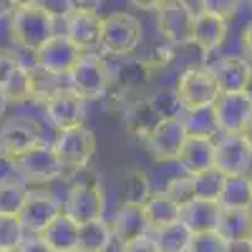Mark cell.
<instances>
[{"instance_id": "cell-1", "label": "cell", "mask_w": 252, "mask_h": 252, "mask_svg": "<svg viewBox=\"0 0 252 252\" xmlns=\"http://www.w3.org/2000/svg\"><path fill=\"white\" fill-rule=\"evenodd\" d=\"M58 33V18L53 15L48 3H13L10 13V35L20 51L35 53L40 46Z\"/></svg>"}, {"instance_id": "cell-2", "label": "cell", "mask_w": 252, "mask_h": 252, "mask_svg": "<svg viewBox=\"0 0 252 252\" xmlns=\"http://www.w3.org/2000/svg\"><path fill=\"white\" fill-rule=\"evenodd\" d=\"M141 43H144V26H141V20L134 13L114 10L109 15H103L98 48L106 56L131 58L139 51Z\"/></svg>"}, {"instance_id": "cell-3", "label": "cell", "mask_w": 252, "mask_h": 252, "mask_svg": "<svg viewBox=\"0 0 252 252\" xmlns=\"http://www.w3.org/2000/svg\"><path fill=\"white\" fill-rule=\"evenodd\" d=\"M177 101L182 111H192V109H212L217 98L222 96L220 83L215 78L212 66L199 63V66H189L179 73L177 86H174Z\"/></svg>"}, {"instance_id": "cell-4", "label": "cell", "mask_w": 252, "mask_h": 252, "mask_svg": "<svg viewBox=\"0 0 252 252\" xmlns=\"http://www.w3.org/2000/svg\"><path fill=\"white\" fill-rule=\"evenodd\" d=\"M66 83H68V89L76 96H81L83 101L89 103V101L103 98L109 94L111 68L98 53H83L81 61L73 66V71L68 73Z\"/></svg>"}, {"instance_id": "cell-5", "label": "cell", "mask_w": 252, "mask_h": 252, "mask_svg": "<svg viewBox=\"0 0 252 252\" xmlns=\"http://www.w3.org/2000/svg\"><path fill=\"white\" fill-rule=\"evenodd\" d=\"M194 18L197 10L184 0H164L157 3V31L172 48H184L192 46L194 35Z\"/></svg>"}, {"instance_id": "cell-6", "label": "cell", "mask_w": 252, "mask_h": 252, "mask_svg": "<svg viewBox=\"0 0 252 252\" xmlns=\"http://www.w3.org/2000/svg\"><path fill=\"white\" fill-rule=\"evenodd\" d=\"M53 152L58 157V161L63 164V169L71 172H81L91 164L94 154H96V134L89 126H78V129H66L58 131L53 139Z\"/></svg>"}, {"instance_id": "cell-7", "label": "cell", "mask_w": 252, "mask_h": 252, "mask_svg": "<svg viewBox=\"0 0 252 252\" xmlns=\"http://www.w3.org/2000/svg\"><path fill=\"white\" fill-rule=\"evenodd\" d=\"M103 212H106V194L98 182L91 179L71 184L66 199H63V215H68L81 227L94 220H103Z\"/></svg>"}, {"instance_id": "cell-8", "label": "cell", "mask_w": 252, "mask_h": 252, "mask_svg": "<svg viewBox=\"0 0 252 252\" xmlns=\"http://www.w3.org/2000/svg\"><path fill=\"white\" fill-rule=\"evenodd\" d=\"M215 169L222 177H250L252 144L242 134H220L215 139Z\"/></svg>"}, {"instance_id": "cell-9", "label": "cell", "mask_w": 252, "mask_h": 252, "mask_svg": "<svg viewBox=\"0 0 252 252\" xmlns=\"http://www.w3.org/2000/svg\"><path fill=\"white\" fill-rule=\"evenodd\" d=\"M46 141H43L40 124L28 116H13L0 124V152L13 159H20L23 154L38 149Z\"/></svg>"}, {"instance_id": "cell-10", "label": "cell", "mask_w": 252, "mask_h": 252, "mask_svg": "<svg viewBox=\"0 0 252 252\" xmlns=\"http://www.w3.org/2000/svg\"><path fill=\"white\" fill-rule=\"evenodd\" d=\"M18 161V179L23 182L28 189L31 187H46L56 179L63 177V164L58 161L56 152H53V146L51 144H43V146H38V149L23 154Z\"/></svg>"}, {"instance_id": "cell-11", "label": "cell", "mask_w": 252, "mask_h": 252, "mask_svg": "<svg viewBox=\"0 0 252 252\" xmlns=\"http://www.w3.org/2000/svg\"><path fill=\"white\" fill-rule=\"evenodd\" d=\"M81 56H83V51L58 31L46 46H40L33 53V66H38L40 71H46L56 78H68V73L81 61Z\"/></svg>"}, {"instance_id": "cell-12", "label": "cell", "mask_w": 252, "mask_h": 252, "mask_svg": "<svg viewBox=\"0 0 252 252\" xmlns=\"http://www.w3.org/2000/svg\"><path fill=\"white\" fill-rule=\"evenodd\" d=\"M101 26H103V15L98 10L86 5H71L61 33L68 40H73L83 53H91L101 43Z\"/></svg>"}, {"instance_id": "cell-13", "label": "cell", "mask_w": 252, "mask_h": 252, "mask_svg": "<svg viewBox=\"0 0 252 252\" xmlns=\"http://www.w3.org/2000/svg\"><path fill=\"white\" fill-rule=\"evenodd\" d=\"M187 141V131L179 116L174 119H161L154 129L144 136V149L149 152L154 161H177L182 146Z\"/></svg>"}, {"instance_id": "cell-14", "label": "cell", "mask_w": 252, "mask_h": 252, "mask_svg": "<svg viewBox=\"0 0 252 252\" xmlns=\"http://www.w3.org/2000/svg\"><path fill=\"white\" fill-rule=\"evenodd\" d=\"M58 215H63V202L53 192H48V189H28V199L20 209L18 220L26 227L28 235H40Z\"/></svg>"}, {"instance_id": "cell-15", "label": "cell", "mask_w": 252, "mask_h": 252, "mask_svg": "<svg viewBox=\"0 0 252 252\" xmlns=\"http://www.w3.org/2000/svg\"><path fill=\"white\" fill-rule=\"evenodd\" d=\"M86 106H89V103L83 101L81 96H76L68 86L61 89L58 94H53V96L43 103L48 121L56 126L58 131L86 126Z\"/></svg>"}, {"instance_id": "cell-16", "label": "cell", "mask_w": 252, "mask_h": 252, "mask_svg": "<svg viewBox=\"0 0 252 252\" xmlns=\"http://www.w3.org/2000/svg\"><path fill=\"white\" fill-rule=\"evenodd\" d=\"M212 109L222 134H242L252 119V101L247 94H222Z\"/></svg>"}, {"instance_id": "cell-17", "label": "cell", "mask_w": 252, "mask_h": 252, "mask_svg": "<svg viewBox=\"0 0 252 252\" xmlns=\"http://www.w3.org/2000/svg\"><path fill=\"white\" fill-rule=\"evenodd\" d=\"M229 33V20L212 15L207 10H197L194 18V35H192V46H197L204 56H212L215 51H220L227 40Z\"/></svg>"}, {"instance_id": "cell-18", "label": "cell", "mask_w": 252, "mask_h": 252, "mask_svg": "<svg viewBox=\"0 0 252 252\" xmlns=\"http://www.w3.org/2000/svg\"><path fill=\"white\" fill-rule=\"evenodd\" d=\"M212 71L222 94H245L252 73V63L245 56H222L217 63H212Z\"/></svg>"}, {"instance_id": "cell-19", "label": "cell", "mask_w": 252, "mask_h": 252, "mask_svg": "<svg viewBox=\"0 0 252 252\" xmlns=\"http://www.w3.org/2000/svg\"><path fill=\"white\" fill-rule=\"evenodd\" d=\"M177 164L184 174H192V177L215 169V141L187 136L182 152L177 157Z\"/></svg>"}, {"instance_id": "cell-20", "label": "cell", "mask_w": 252, "mask_h": 252, "mask_svg": "<svg viewBox=\"0 0 252 252\" xmlns=\"http://www.w3.org/2000/svg\"><path fill=\"white\" fill-rule=\"evenodd\" d=\"M141 217H144L146 229L154 235L159 229H166V227L182 222V207L164 192H154L152 199L141 207Z\"/></svg>"}, {"instance_id": "cell-21", "label": "cell", "mask_w": 252, "mask_h": 252, "mask_svg": "<svg viewBox=\"0 0 252 252\" xmlns=\"http://www.w3.org/2000/svg\"><path fill=\"white\" fill-rule=\"evenodd\" d=\"M220 215H222V207L217 202L192 199L182 207V224L192 235H209V232H217Z\"/></svg>"}, {"instance_id": "cell-22", "label": "cell", "mask_w": 252, "mask_h": 252, "mask_svg": "<svg viewBox=\"0 0 252 252\" xmlns=\"http://www.w3.org/2000/svg\"><path fill=\"white\" fill-rule=\"evenodd\" d=\"M38 237L43 240L53 252H76V247H78V224L68 215H58Z\"/></svg>"}, {"instance_id": "cell-23", "label": "cell", "mask_w": 252, "mask_h": 252, "mask_svg": "<svg viewBox=\"0 0 252 252\" xmlns=\"http://www.w3.org/2000/svg\"><path fill=\"white\" fill-rule=\"evenodd\" d=\"M116 242L114 237V227L111 222L103 220H94L78 227V247L76 252H109L111 245Z\"/></svg>"}, {"instance_id": "cell-24", "label": "cell", "mask_w": 252, "mask_h": 252, "mask_svg": "<svg viewBox=\"0 0 252 252\" xmlns=\"http://www.w3.org/2000/svg\"><path fill=\"white\" fill-rule=\"evenodd\" d=\"M217 237L222 242L252 240V209H222L217 222Z\"/></svg>"}, {"instance_id": "cell-25", "label": "cell", "mask_w": 252, "mask_h": 252, "mask_svg": "<svg viewBox=\"0 0 252 252\" xmlns=\"http://www.w3.org/2000/svg\"><path fill=\"white\" fill-rule=\"evenodd\" d=\"M152 194H154V187H152V179H149L146 172L129 169L121 177V204L141 209L146 202L152 199Z\"/></svg>"}, {"instance_id": "cell-26", "label": "cell", "mask_w": 252, "mask_h": 252, "mask_svg": "<svg viewBox=\"0 0 252 252\" xmlns=\"http://www.w3.org/2000/svg\"><path fill=\"white\" fill-rule=\"evenodd\" d=\"M182 124H184V131L187 136H194V139H209L215 141L222 131H220V124L215 116V109H192V111H182Z\"/></svg>"}, {"instance_id": "cell-27", "label": "cell", "mask_w": 252, "mask_h": 252, "mask_svg": "<svg viewBox=\"0 0 252 252\" xmlns=\"http://www.w3.org/2000/svg\"><path fill=\"white\" fill-rule=\"evenodd\" d=\"M111 227H114V237H116L119 245H124V242H129L134 237H141V235L149 232L146 224H144L141 209L139 207H126V204L119 207L116 217L111 220Z\"/></svg>"}, {"instance_id": "cell-28", "label": "cell", "mask_w": 252, "mask_h": 252, "mask_svg": "<svg viewBox=\"0 0 252 252\" xmlns=\"http://www.w3.org/2000/svg\"><path fill=\"white\" fill-rule=\"evenodd\" d=\"M222 209H252V184L250 177H224L222 194L217 202Z\"/></svg>"}, {"instance_id": "cell-29", "label": "cell", "mask_w": 252, "mask_h": 252, "mask_svg": "<svg viewBox=\"0 0 252 252\" xmlns=\"http://www.w3.org/2000/svg\"><path fill=\"white\" fill-rule=\"evenodd\" d=\"M154 242H157V250L159 252H187L189 245H192V232L182 224H172V227H166V229H159V232L152 235Z\"/></svg>"}, {"instance_id": "cell-30", "label": "cell", "mask_w": 252, "mask_h": 252, "mask_svg": "<svg viewBox=\"0 0 252 252\" xmlns=\"http://www.w3.org/2000/svg\"><path fill=\"white\" fill-rule=\"evenodd\" d=\"M68 83L66 78H56L46 71H40L38 66H31V98L38 103H46L53 94H58L61 89H66Z\"/></svg>"}, {"instance_id": "cell-31", "label": "cell", "mask_w": 252, "mask_h": 252, "mask_svg": "<svg viewBox=\"0 0 252 252\" xmlns=\"http://www.w3.org/2000/svg\"><path fill=\"white\" fill-rule=\"evenodd\" d=\"M28 199V187L23 182H10L0 187V215L18 217Z\"/></svg>"}, {"instance_id": "cell-32", "label": "cell", "mask_w": 252, "mask_h": 252, "mask_svg": "<svg viewBox=\"0 0 252 252\" xmlns=\"http://www.w3.org/2000/svg\"><path fill=\"white\" fill-rule=\"evenodd\" d=\"M222 184H224V177H222L217 169H209V172L194 174V199H204V202H220Z\"/></svg>"}, {"instance_id": "cell-33", "label": "cell", "mask_w": 252, "mask_h": 252, "mask_svg": "<svg viewBox=\"0 0 252 252\" xmlns=\"http://www.w3.org/2000/svg\"><path fill=\"white\" fill-rule=\"evenodd\" d=\"M26 237H28V232H26V227L20 224L18 217L0 215V250L18 252V247L26 242Z\"/></svg>"}, {"instance_id": "cell-34", "label": "cell", "mask_w": 252, "mask_h": 252, "mask_svg": "<svg viewBox=\"0 0 252 252\" xmlns=\"http://www.w3.org/2000/svg\"><path fill=\"white\" fill-rule=\"evenodd\" d=\"M164 194H166V197H172L179 207L189 204V202L194 199V177H192V174L179 172L177 177H172L169 182H166Z\"/></svg>"}, {"instance_id": "cell-35", "label": "cell", "mask_w": 252, "mask_h": 252, "mask_svg": "<svg viewBox=\"0 0 252 252\" xmlns=\"http://www.w3.org/2000/svg\"><path fill=\"white\" fill-rule=\"evenodd\" d=\"M20 68H23V58L8 48H0V89H8Z\"/></svg>"}, {"instance_id": "cell-36", "label": "cell", "mask_w": 252, "mask_h": 252, "mask_svg": "<svg viewBox=\"0 0 252 252\" xmlns=\"http://www.w3.org/2000/svg\"><path fill=\"white\" fill-rule=\"evenodd\" d=\"M187 252H224V242L217 237V232L194 235L192 237V245H189Z\"/></svg>"}, {"instance_id": "cell-37", "label": "cell", "mask_w": 252, "mask_h": 252, "mask_svg": "<svg viewBox=\"0 0 252 252\" xmlns=\"http://www.w3.org/2000/svg\"><path fill=\"white\" fill-rule=\"evenodd\" d=\"M199 8L207 10V13H212V15H220V18L229 20V18L237 13L240 3H235V0H204Z\"/></svg>"}, {"instance_id": "cell-38", "label": "cell", "mask_w": 252, "mask_h": 252, "mask_svg": "<svg viewBox=\"0 0 252 252\" xmlns=\"http://www.w3.org/2000/svg\"><path fill=\"white\" fill-rule=\"evenodd\" d=\"M119 252H159V250H157V242H154L152 232H146L141 237H134L129 242L119 245Z\"/></svg>"}, {"instance_id": "cell-39", "label": "cell", "mask_w": 252, "mask_h": 252, "mask_svg": "<svg viewBox=\"0 0 252 252\" xmlns=\"http://www.w3.org/2000/svg\"><path fill=\"white\" fill-rule=\"evenodd\" d=\"M10 182H20L18 179V161L0 152V187L10 184Z\"/></svg>"}, {"instance_id": "cell-40", "label": "cell", "mask_w": 252, "mask_h": 252, "mask_svg": "<svg viewBox=\"0 0 252 252\" xmlns=\"http://www.w3.org/2000/svg\"><path fill=\"white\" fill-rule=\"evenodd\" d=\"M18 252H53V250H51L43 240H40L38 235H28L26 242L18 247Z\"/></svg>"}, {"instance_id": "cell-41", "label": "cell", "mask_w": 252, "mask_h": 252, "mask_svg": "<svg viewBox=\"0 0 252 252\" xmlns=\"http://www.w3.org/2000/svg\"><path fill=\"white\" fill-rule=\"evenodd\" d=\"M242 51H245V58L252 63V20L247 23V28L242 31Z\"/></svg>"}, {"instance_id": "cell-42", "label": "cell", "mask_w": 252, "mask_h": 252, "mask_svg": "<svg viewBox=\"0 0 252 252\" xmlns=\"http://www.w3.org/2000/svg\"><path fill=\"white\" fill-rule=\"evenodd\" d=\"M224 252H252V240H235V242H224Z\"/></svg>"}, {"instance_id": "cell-43", "label": "cell", "mask_w": 252, "mask_h": 252, "mask_svg": "<svg viewBox=\"0 0 252 252\" xmlns=\"http://www.w3.org/2000/svg\"><path fill=\"white\" fill-rule=\"evenodd\" d=\"M10 109V98H8V91L5 89H0V119H3Z\"/></svg>"}, {"instance_id": "cell-44", "label": "cell", "mask_w": 252, "mask_h": 252, "mask_svg": "<svg viewBox=\"0 0 252 252\" xmlns=\"http://www.w3.org/2000/svg\"><path fill=\"white\" fill-rule=\"evenodd\" d=\"M242 136H245V139H247V141L252 144V119H250V124H247V129L242 131Z\"/></svg>"}, {"instance_id": "cell-45", "label": "cell", "mask_w": 252, "mask_h": 252, "mask_svg": "<svg viewBox=\"0 0 252 252\" xmlns=\"http://www.w3.org/2000/svg\"><path fill=\"white\" fill-rule=\"evenodd\" d=\"M245 94L250 96V101H252V73H250V83H247V89H245Z\"/></svg>"}, {"instance_id": "cell-46", "label": "cell", "mask_w": 252, "mask_h": 252, "mask_svg": "<svg viewBox=\"0 0 252 252\" xmlns=\"http://www.w3.org/2000/svg\"><path fill=\"white\" fill-rule=\"evenodd\" d=\"M0 252H10V250H0Z\"/></svg>"}, {"instance_id": "cell-47", "label": "cell", "mask_w": 252, "mask_h": 252, "mask_svg": "<svg viewBox=\"0 0 252 252\" xmlns=\"http://www.w3.org/2000/svg\"><path fill=\"white\" fill-rule=\"evenodd\" d=\"M250 184H252V174H250Z\"/></svg>"}]
</instances>
